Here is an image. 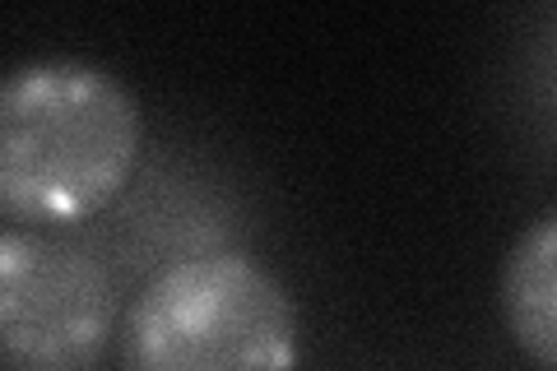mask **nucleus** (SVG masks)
<instances>
[{
    "label": "nucleus",
    "mask_w": 557,
    "mask_h": 371,
    "mask_svg": "<svg viewBox=\"0 0 557 371\" xmlns=\"http://www.w3.org/2000/svg\"><path fill=\"white\" fill-rule=\"evenodd\" d=\"M145 116L108 65L42 57L0 84V209L51 227L94 219L126 190Z\"/></svg>",
    "instance_id": "obj_1"
},
{
    "label": "nucleus",
    "mask_w": 557,
    "mask_h": 371,
    "mask_svg": "<svg viewBox=\"0 0 557 371\" xmlns=\"http://www.w3.org/2000/svg\"><path fill=\"white\" fill-rule=\"evenodd\" d=\"M121 371H298L302 330L293 293L247 251L163 264L121 321Z\"/></svg>",
    "instance_id": "obj_2"
},
{
    "label": "nucleus",
    "mask_w": 557,
    "mask_h": 371,
    "mask_svg": "<svg viewBox=\"0 0 557 371\" xmlns=\"http://www.w3.org/2000/svg\"><path fill=\"white\" fill-rule=\"evenodd\" d=\"M116 334V279L89 242L10 223L0 237V371H98Z\"/></svg>",
    "instance_id": "obj_3"
},
{
    "label": "nucleus",
    "mask_w": 557,
    "mask_h": 371,
    "mask_svg": "<svg viewBox=\"0 0 557 371\" xmlns=\"http://www.w3.org/2000/svg\"><path fill=\"white\" fill-rule=\"evenodd\" d=\"M502 321L520 353L557 371V209L534 219L502 260Z\"/></svg>",
    "instance_id": "obj_4"
}]
</instances>
